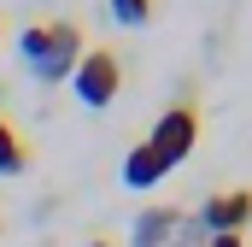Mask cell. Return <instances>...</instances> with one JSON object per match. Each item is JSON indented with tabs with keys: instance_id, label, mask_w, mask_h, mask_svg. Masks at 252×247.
<instances>
[{
	"instance_id": "5b68a950",
	"label": "cell",
	"mask_w": 252,
	"mask_h": 247,
	"mask_svg": "<svg viewBox=\"0 0 252 247\" xmlns=\"http://www.w3.org/2000/svg\"><path fill=\"white\" fill-rule=\"evenodd\" d=\"M193 230H199V224H188V212H176V206H147V212L135 218V242L129 247H188Z\"/></svg>"
},
{
	"instance_id": "8992f818",
	"label": "cell",
	"mask_w": 252,
	"mask_h": 247,
	"mask_svg": "<svg viewBox=\"0 0 252 247\" xmlns=\"http://www.w3.org/2000/svg\"><path fill=\"white\" fill-rule=\"evenodd\" d=\"M35 165V141H30V129H18V124L0 112V177H18V171H30Z\"/></svg>"
},
{
	"instance_id": "277c9868",
	"label": "cell",
	"mask_w": 252,
	"mask_h": 247,
	"mask_svg": "<svg viewBox=\"0 0 252 247\" xmlns=\"http://www.w3.org/2000/svg\"><path fill=\"white\" fill-rule=\"evenodd\" d=\"M252 224V188H217L199 206V230L205 236H247Z\"/></svg>"
},
{
	"instance_id": "6da1fadb",
	"label": "cell",
	"mask_w": 252,
	"mask_h": 247,
	"mask_svg": "<svg viewBox=\"0 0 252 247\" xmlns=\"http://www.w3.org/2000/svg\"><path fill=\"white\" fill-rule=\"evenodd\" d=\"M88 53V30L82 24H70V18H41V24H30L24 36H18V59L24 71L35 77V82H70V71L82 65Z\"/></svg>"
},
{
	"instance_id": "7c38bea8",
	"label": "cell",
	"mask_w": 252,
	"mask_h": 247,
	"mask_svg": "<svg viewBox=\"0 0 252 247\" xmlns=\"http://www.w3.org/2000/svg\"><path fill=\"white\" fill-rule=\"evenodd\" d=\"M0 230H6V224H0Z\"/></svg>"
},
{
	"instance_id": "52a82bcc",
	"label": "cell",
	"mask_w": 252,
	"mask_h": 247,
	"mask_svg": "<svg viewBox=\"0 0 252 247\" xmlns=\"http://www.w3.org/2000/svg\"><path fill=\"white\" fill-rule=\"evenodd\" d=\"M158 177H170V171L158 165V153H153L147 141H135V147L124 153V183H129V188H153Z\"/></svg>"
},
{
	"instance_id": "30bf717a",
	"label": "cell",
	"mask_w": 252,
	"mask_h": 247,
	"mask_svg": "<svg viewBox=\"0 0 252 247\" xmlns=\"http://www.w3.org/2000/svg\"><path fill=\"white\" fill-rule=\"evenodd\" d=\"M0 41H6V18H0Z\"/></svg>"
},
{
	"instance_id": "3957f363",
	"label": "cell",
	"mask_w": 252,
	"mask_h": 247,
	"mask_svg": "<svg viewBox=\"0 0 252 247\" xmlns=\"http://www.w3.org/2000/svg\"><path fill=\"white\" fill-rule=\"evenodd\" d=\"M70 88H76V100L82 106H112L118 94H124V59H118V47H88L82 65L70 71Z\"/></svg>"
},
{
	"instance_id": "9c48e42d",
	"label": "cell",
	"mask_w": 252,
	"mask_h": 247,
	"mask_svg": "<svg viewBox=\"0 0 252 247\" xmlns=\"http://www.w3.org/2000/svg\"><path fill=\"white\" fill-rule=\"evenodd\" d=\"M205 247H241V236H205Z\"/></svg>"
},
{
	"instance_id": "8fae6325",
	"label": "cell",
	"mask_w": 252,
	"mask_h": 247,
	"mask_svg": "<svg viewBox=\"0 0 252 247\" xmlns=\"http://www.w3.org/2000/svg\"><path fill=\"white\" fill-rule=\"evenodd\" d=\"M88 247H112V242H88Z\"/></svg>"
},
{
	"instance_id": "ba28073f",
	"label": "cell",
	"mask_w": 252,
	"mask_h": 247,
	"mask_svg": "<svg viewBox=\"0 0 252 247\" xmlns=\"http://www.w3.org/2000/svg\"><path fill=\"white\" fill-rule=\"evenodd\" d=\"M153 12H158V0H112L118 24H153Z\"/></svg>"
},
{
	"instance_id": "7a4b0ae2",
	"label": "cell",
	"mask_w": 252,
	"mask_h": 247,
	"mask_svg": "<svg viewBox=\"0 0 252 247\" xmlns=\"http://www.w3.org/2000/svg\"><path fill=\"white\" fill-rule=\"evenodd\" d=\"M193 141H199V100H176V106H164V112L153 118V129H147V147L158 153L164 171L188 159Z\"/></svg>"
}]
</instances>
